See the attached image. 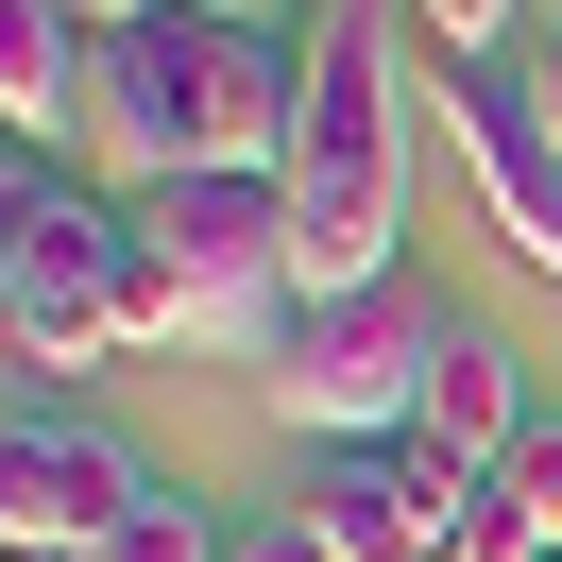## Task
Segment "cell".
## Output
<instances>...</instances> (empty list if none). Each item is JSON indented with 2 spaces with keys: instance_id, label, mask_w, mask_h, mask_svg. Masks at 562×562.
I'll use <instances>...</instances> for the list:
<instances>
[{
  "instance_id": "cell-7",
  "label": "cell",
  "mask_w": 562,
  "mask_h": 562,
  "mask_svg": "<svg viewBox=\"0 0 562 562\" xmlns=\"http://www.w3.org/2000/svg\"><path fill=\"white\" fill-rule=\"evenodd\" d=\"M137 512H154V477L103 443V426L18 409V443H0V562H103Z\"/></svg>"
},
{
  "instance_id": "cell-13",
  "label": "cell",
  "mask_w": 562,
  "mask_h": 562,
  "mask_svg": "<svg viewBox=\"0 0 562 562\" xmlns=\"http://www.w3.org/2000/svg\"><path fill=\"white\" fill-rule=\"evenodd\" d=\"M494 494H512V512L562 546V409H528V443H512V477H494Z\"/></svg>"
},
{
  "instance_id": "cell-5",
  "label": "cell",
  "mask_w": 562,
  "mask_h": 562,
  "mask_svg": "<svg viewBox=\"0 0 562 562\" xmlns=\"http://www.w3.org/2000/svg\"><path fill=\"white\" fill-rule=\"evenodd\" d=\"M443 341H460V307H443L426 273L324 290V307L290 324V358H273L290 443H409V409H426V375H443Z\"/></svg>"
},
{
  "instance_id": "cell-15",
  "label": "cell",
  "mask_w": 562,
  "mask_h": 562,
  "mask_svg": "<svg viewBox=\"0 0 562 562\" xmlns=\"http://www.w3.org/2000/svg\"><path fill=\"white\" fill-rule=\"evenodd\" d=\"M52 18H86V35H137V18H171V0H52Z\"/></svg>"
},
{
  "instance_id": "cell-6",
  "label": "cell",
  "mask_w": 562,
  "mask_h": 562,
  "mask_svg": "<svg viewBox=\"0 0 562 562\" xmlns=\"http://www.w3.org/2000/svg\"><path fill=\"white\" fill-rule=\"evenodd\" d=\"M443 137H460V171H477L494 239L562 290V120H546V69H512V52L443 69Z\"/></svg>"
},
{
  "instance_id": "cell-1",
  "label": "cell",
  "mask_w": 562,
  "mask_h": 562,
  "mask_svg": "<svg viewBox=\"0 0 562 562\" xmlns=\"http://www.w3.org/2000/svg\"><path fill=\"white\" fill-rule=\"evenodd\" d=\"M409 18L392 0H307V52H290V154H273V188H290V256H307V307L324 290H375V273H409Z\"/></svg>"
},
{
  "instance_id": "cell-14",
  "label": "cell",
  "mask_w": 562,
  "mask_h": 562,
  "mask_svg": "<svg viewBox=\"0 0 562 562\" xmlns=\"http://www.w3.org/2000/svg\"><path fill=\"white\" fill-rule=\"evenodd\" d=\"M222 562H324V528H307V512H239V528H222Z\"/></svg>"
},
{
  "instance_id": "cell-4",
  "label": "cell",
  "mask_w": 562,
  "mask_h": 562,
  "mask_svg": "<svg viewBox=\"0 0 562 562\" xmlns=\"http://www.w3.org/2000/svg\"><path fill=\"white\" fill-rule=\"evenodd\" d=\"M0 341H18V392L86 375L103 341H137V205H103L69 171L0 188Z\"/></svg>"
},
{
  "instance_id": "cell-11",
  "label": "cell",
  "mask_w": 562,
  "mask_h": 562,
  "mask_svg": "<svg viewBox=\"0 0 562 562\" xmlns=\"http://www.w3.org/2000/svg\"><path fill=\"white\" fill-rule=\"evenodd\" d=\"M222 528H239V512H205V494H154V512L120 528L103 562H222Z\"/></svg>"
},
{
  "instance_id": "cell-10",
  "label": "cell",
  "mask_w": 562,
  "mask_h": 562,
  "mask_svg": "<svg viewBox=\"0 0 562 562\" xmlns=\"http://www.w3.org/2000/svg\"><path fill=\"white\" fill-rule=\"evenodd\" d=\"M86 120H103V35L52 18V0H0V137H18V171H52Z\"/></svg>"
},
{
  "instance_id": "cell-12",
  "label": "cell",
  "mask_w": 562,
  "mask_h": 562,
  "mask_svg": "<svg viewBox=\"0 0 562 562\" xmlns=\"http://www.w3.org/2000/svg\"><path fill=\"white\" fill-rule=\"evenodd\" d=\"M494 35H512V0H409V52H426V69H477Z\"/></svg>"
},
{
  "instance_id": "cell-2",
  "label": "cell",
  "mask_w": 562,
  "mask_h": 562,
  "mask_svg": "<svg viewBox=\"0 0 562 562\" xmlns=\"http://www.w3.org/2000/svg\"><path fill=\"white\" fill-rule=\"evenodd\" d=\"M103 171L120 188H171V171H273L290 154V52L256 35V18H205V0H171V18H137V35H103Z\"/></svg>"
},
{
  "instance_id": "cell-3",
  "label": "cell",
  "mask_w": 562,
  "mask_h": 562,
  "mask_svg": "<svg viewBox=\"0 0 562 562\" xmlns=\"http://www.w3.org/2000/svg\"><path fill=\"white\" fill-rule=\"evenodd\" d=\"M120 205H137V341L256 358L273 307H307V256H290V188L273 171H171V188H120Z\"/></svg>"
},
{
  "instance_id": "cell-16",
  "label": "cell",
  "mask_w": 562,
  "mask_h": 562,
  "mask_svg": "<svg viewBox=\"0 0 562 562\" xmlns=\"http://www.w3.org/2000/svg\"><path fill=\"white\" fill-rule=\"evenodd\" d=\"M528 69H546V120H562V35H546V52H528Z\"/></svg>"
},
{
  "instance_id": "cell-17",
  "label": "cell",
  "mask_w": 562,
  "mask_h": 562,
  "mask_svg": "<svg viewBox=\"0 0 562 562\" xmlns=\"http://www.w3.org/2000/svg\"><path fill=\"white\" fill-rule=\"evenodd\" d=\"M205 18H239V0H205Z\"/></svg>"
},
{
  "instance_id": "cell-8",
  "label": "cell",
  "mask_w": 562,
  "mask_h": 562,
  "mask_svg": "<svg viewBox=\"0 0 562 562\" xmlns=\"http://www.w3.org/2000/svg\"><path fill=\"white\" fill-rule=\"evenodd\" d=\"M290 512L324 528V562H443L460 494L426 477L409 443H307V494H290Z\"/></svg>"
},
{
  "instance_id": "cell-9",
  "label": "cell",
  "mask_w": 562,
  "mask_h": 562,
  "mask_svg": "<svg viewBox=\"0 0 562 562\" xmlns=\"http://www.w3.org/2000/svg\"><path fill=\"white\" fill-rule=\"evenodd\" d=\"M528 409H546V392H528V358L494 341L477 307H460V341H443V375H426V409H409V460L443 494H477V477H512V443H528Z\"/></svg>"
}]
</instances>
